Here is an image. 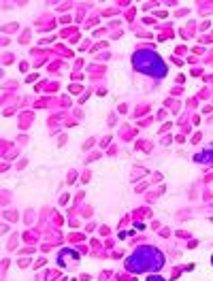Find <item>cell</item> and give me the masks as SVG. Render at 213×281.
Returning a JSON list of instances; mask_svg holds the SVG:
<instances>
[{
	"mask_svg": "<svg viewBox=\"0 0 213 281\" xmlns=\"http://www.w3.org/2000/svg\"><path fill=\"white\" fill-rule=\"evenodd\" d=\"M134 66H137L141 73L151 75V77H162V75H167L164 62L160 60L153 51H137V54H134Z\"/></svg>",
	"mask_w": 213,
	"mask_h": 281,
	"instance_id": "7a4b0ae2",
	"label": "cell"
},
{
	"mask_svg": "<svg viewBox=\"0 0 213 281\" xmlns=\"http://www.w3.org/2000/svg\"><path fill=\"white\" fill-rule=\"evenodd\" d=\"M164 264V258L151 247H143L137 254L128 258V268L132 273H145V271H156Z\"/></svg>",
	"mask_w": 213,
	"mask_h": 281,
	"instance_id": "6da1fadb",
	"label": "cell"
},
{
	"mask_svg": "<svg viewBox=\"0 0 213 281\" xmlns=\"http://www.w3.org/2000/svg\"><path fill=\"white\" fill-rule=\"evenodd\" d=\"M147 281H164V279H162V277H156V275H153V277H149Z\"/></svg>",
	"mask_w": 213,
	"mask_h": 281,
	"instance_id": "3957f363",
	"label": "cell"
}]
</instances>
